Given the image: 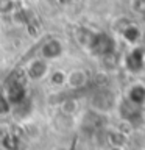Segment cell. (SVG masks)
I'll return each mask as SVG.
<instances>
[{
    "label": "cell",
    "instance_id": "1",
    "mask_svg": "<svg viewBox=\"0 0 145 150\" xmlns=\"http://www.w3.org/2000/svg\"><path fill=\"white\" fill-rule=\"evenodd\" d=\"M27 74L25 70H16L14 74H11V77L8 80V86H6V100L9 102V105H22L27 98V88H25V81H27Z\"/></svg>",
    "mask_w": 145,
    "mask_h": 150
},
{
    "label": "cell",
    "instance_id": "2",
    "mask_svg": "<svg viewBox=\"0 0 145 150\" xmlns=\"http://www.w3.org/2000/svg\"><path fill=\"white\" fill-rule=\"evenodd\" d=\"M119 114L128 125L131 127H139L144 120V110L142 106L134 105L128 98H123L119 103Z\"/></svg>",
    "mask_w": 145,
    "mask_h": 150
},
{
    "label": "cell",
    "instance_id": "3",
    "mask_svg": "<svg viewBox=\"0 0 145 150\" xmlns=\"http://www.w3.org/2000/svg\"><path fill=\"white\" fill-rule=\"evenodd\" d=\"M91 105L97 112H109L115 106V96L108 88H100L92 94Z\"/></svg>",
    "mask_w": 145,
    "mask_h": 150
},
{
    "label": "cell",
    "instance_id": "4",
    "mask_svg": "<svg viewBox=\"0 0 145 150\" xmlns=\"http://www.w3.org/2000/svg\"><path fill=\"white\" fill-rule=\"evenodd\" d=\"M89 52H92L98 56H108L114 53V41L106 33H95V36L91 42V47H89Z\"/></svg>",
    "mask_w": 145,
    "mask_h": 150
},
{
    "label": "cell",
    "instance_id": "5",
    "mask_svg": "<svg viewBox=\"0 0 145 150\" xmlns=\"http://www.w3.org/2000/svg\"><path fill=\"white\" fill-rule=\"evenodd\" d=\"M64 52V47H63V42L59 39H55L51 38L45 42L44 45L41 47V55H42V59H56L63 55Z\"/></svg>",
    "mask_w": 145,
    "mask_h": 150
},
{
    "label": "cell",
    "instance_id": "6",
    "mask_svg": "<svg viewBox=\"0 0 145 150\" xmlns=\"http://www.w3.org/2000/svg\"><path fill=\"white\" fill-rule=\"evenodd\" d=\"M27 77L31 78V80H41L44 78L47 74H49V66H47V61L45 59H34L33 63L27 67L25 70Z\"/></svg>",
    "mask_w": 145,
    "mask_h": 150
},
{
    "label": "cell",
    "instance_id": "7",
    "mask_svg": "<svg viewBox=\"0 0 145 150\" xmlns=\"http://www.w3.org/2000/svg\"><path fill=\"white\" fill-rule=\"evenodd\" d=\"M144 64H145L144 53L137 49L131 52L128 58H126V69L131 70V72H140L144 69Z\"/></svg>",
    "mask_w": 145,
    "mask_h": 150
},
{
    "label": "cell",
    "instance_id": "8",
    "mask_svg": "<svg viewBox=\"0 0 145 150\" xmlns=\"http://www.w3.org/2000/svg\"><path fill=\"white\" fill-rule=\"evenodd\" d=\"M89 81V75L84 72L83 69H77L73 72H70L67 75V83L70 88L73 89H80V88H84Z\"/></svg>",
    "mask_w": 145,
    "mask_h": 150
},
{
    "label": "cell",
    "instance_id": "9",
    "mask_svg": "<svg viewBox=\"0 0 145 150\" xmlns=\"http://www.w3.org/2000/svg\"><path fill=\"white\" fill-rule=\"evenodd\" d=\"M126 98H128L130 102H133L134 105H139V106L144 108V105H145V86H142V84H134V86L130 89Z\"/></svg>",
    "mask_w": 145,
    "mask_h": 150
},
{
    "label": "cell",
    "instance_id": "10",
    "mask_svg": "<svg viewBox=\"0 0 145 150\" xmlns=\"http://www.w3.org/2000/svg\"><path fill=\"white\" fill-rule=\"evenodd\" d=\"M106 141L111 144V147L123 149V145L126 142V136L122 133L120 130H109L106 133Z\"/></svg>",
    "mask_w": 145,
    "mask_h": 150
},
{
    "label": "cell",
    "instance_id": "11",
    "mask_svg": "<svg viewBox=\"0 0 145 150\" xmlns=\"http://www.w3.org/2000/svg\"><path fill=\"white\" fill-rule=\"evenodd\" d=\"M122 36L125 38L126 42H130V44H136V42L139 41V38H140V31H139V28L136 25L128 23V25H125V28L122 30Z\"/></svg>",
    "mask_w": 145,
    "mask_h": 150
},
{
    "label": "cell",
    "instance_id": "12",
    "mask_svg": "<svg viewBox=\"0 0 145 150\" xmlns=\"http://www.w3.org/2000/svg\"><path fill=\"white\" fill-rule=\"evenodd\" d=\"M65 81H67V75L63 70H55V72L50 74V83L53 86H63Z\"/></svg>",
    "mask_w": 145,
    "mask_h": 150
},
{
    "label": "cell",
    "instance_id": "13",
    "mask_svg": "<svg viewBox=\"0 0 145 150\" xmlns=\"http://www.w3.org/2000/svg\"><path fill=\"white\" fill-rule=\"evenodd\" d=\"M131 9L145 16V0H131Z\"/></svg>",
    "mask_w": 145,
    "mask_h": 150
},
{
    "label": "cell",
    "instance_id": "14",
    "mask_svg": "<svg viewBox=\"0 0 145 150\" xmlns=\"http://www.w3.org/2000/svg\"><path fill=\"white\" fill-rule=\"evenodd\" d=\"M14 9V0H0V13L8 14Z\"/></svg>",
    "mask_w": 145,
    "mask_h": 150
},
{
    "label": "cell",
    "instance_id": "15",
    "mask_svg": "<svg viewBox=\"0 0 145 150\" xmlns=\"http://www.w3.org/2000/svg\"><path fill=\"white\" fill-rule=\"evenodd\" d=\"M9 110H11V105H9V102L6 100V97L0 96V114H5V112H8Z\"/></svg>",
    "mask_w": 145,
    "mask_h": 150
},
{
    "label": "cell",
    "instance_id": "16",
    "mask_svg": "<svg viewBox=\"0 0 145 150\" xmlns=\"http://www.w3.org/2000/svg\"><path fill=\"white\" fill-rule=\"evenodd\" d=\"M111 150H123V149H119V147H111Z\"/></svg>",
    "mask_w": 145,
    "mask_h": 150
},
{
    "label": "cell",
    "instance_id": "17",
    "mask_svg": "<svg viewBox=\"0 0 145 150\" xmlns=\"http://www.w3.org/2000/svg\"><path fill=\"white\" fill-rule=\"evenodd\" d=\"M56 150H69V149H65V147H59V149H56Z\"/></svg>",
    "mask_w": 145,
    "mask_h": 150
}]
</instances>
